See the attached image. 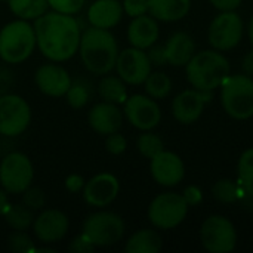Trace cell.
<instances>
[{
  "instance_id": "cell-39",
  "label": "cell",
  "mask_w": 253,
  "mask_h": 253,
  "mask_svg": "<svg viewBox=\"0 0 253 253\" xmlns=\"http://www.w3.org/2000/svg\"><path fill=\"white\" fill-rule=\"evenodd\" d=\"M148 59L151 62V65H156V67H162V65H166L168 64V58H166V49L165 46H159V44H153L151 47H148Z\"/></svg>"
},
{
  "instance_id": "cell-22",
  "label": "cell",
  "mask_w": 253,
  "mask_h": 253,
  "mask_svg": "<svg viewBox=\"0 0 253 253\" xmlns=\"http://www.w3.org/2000/svg\"><path fill=\"white\" fill-rule=\"evenodd\" d=\"M165 49L168 64L173 67H185L196 53V43L188 33L178 31L169 37Z\"/></svg>"
},
{
  "instance_id": "cell-7",
  "label": "cell",
  "mask_w": 253,
  "mask_h": 253,
  "mask_svg": "<svg viewBox=\"0 0 253 253\" xmlns=\"http://www.w3.org/2000/svg\"><path fill=\"white\" fill-rule=\"evenodd\" d=\"M82 233L87 236L95 248H107L122 240L125 234V222L117 213L98 212L84 219Z\"/></svg>"
},
{
  "instance_id": "cell-28",
  "label": "cell",
  "mask_w": 253,
  "mask_h": 253,
  "mask_svg": "<svg viewBox=\"0 0 253 253\" xmlns=\"http://www.w3.org/2000/svg\"><path fill=\"white\" fill-rule=\"evenodd\" d=\"M93 89H92V83L86 79H76L71 80V86L68 87L65 98H67V104L71 108H83L92 98Z\"/></svg>"
},
{
  "instance_id": "cell-33",
  "label": "cell",
  "mask_w": 253,
  "mask_h": 253,
  "mask_svg": "<svg viewBox=\"0 0 253 253\" xmlns=\"http://www.w3.org/2000/svg\"><path fill=\"white\" fill-rule=\"evenodd\" d=\"M7 248L9 251L15 253H33L34 252V243L33 240L25 234V231H13L7 239Z\"/></svg>"
},
{
  "instance_id": "cell-8",
  "label": "cell",
  "mask_w": 253,
  "mask_h": 253,
  "mask_svg": "<svg viewBox=\"0 0 253 253\" xmlns=\"http://www.w3.org/2000/svg\"><path fill=\"white\" fill-rule=\"evenodd\" d=\"M34 179L31 160L22 153H9L0 162V184L9 194H22Z\"/></svg>"
},
{
  "instance_id": "cell-44",
  "label": "cell",
  "mask_w": 253,
  "mask_h": 253,
  "mask_svg": "<svg viewBox=\"0 0 253 253\" xmlns=\"http://www.w3.org/2000/svg\"><path fill=\"white\" fill-rule=\"evenodd\" d=\"M242 70H243V74L253 79V49L249 53H246L245 58L242 59Z\"/></svg>"
},
{
  "instance_id": "cell-17",
  "label": "cell",
  "mask_w": 253,
  "mask_h": 253,
  "mask_svg": "<svg viewBox=\"0 0 253 253\" xmlns=\"http://www.w3.org/2000/svg\"><path fill=\"white\" fill-rule=\"evenodd\" d=\"M120 191L119 179L111 173H98L83 187V197L93 208H105L111 205Z\"/></svg>"
},
{
  "instance_id": "cell-12",
  "label": "cell",
  "mask_w": 253,
  "mask_h": 253,
  "mask_svg": "<svg viewBox=\"0 0 253 253\" xmlns=\"http://www.w3.org/2000/svg\"><path fill=\"white\" fill-rule=\"evenodd\" d=\"M151 62L145 50L127 47L119 52L116 61L117 76L127 84H142L151 73Z\"/></svg>"
},
{
  "instance_id": "cell-16",
  "label": "cell",
  "mask_w": 253,
  "mask_h": 253,
  "mask_svg": "<svg viewBox=\"0 0 253 253\" xmlns=\"http://www.w3.org/2000/svg\"><path fill=\"white\" fill-rule=\"evenodd\" d=\"M33 231L36 237L46 245L62 240L70 228L67 215L58 209H47L33 221Z\"/></svg>"
},
{
  "instance_id": "cell-36",
  "label": "cell",
  "mask_w": 253,
  "mask_h": 253,
  "mask_svg": "<svg viewBox=\"0 0 253 253\" xmlns=\"http://www.w3.org/2000/svg\"><path fill=\"white\" fill-rule=\"evenodd\" d=\"M127 147V141L126 138L119 133V132H114V133H110L107 135V139H105V148L110 154H114V156H119L122 153H125Z\"/></svg>"
},
{
  "instance_id": "cell-46",
  "label": "cell",
  "mask_w": 253,
  "mask_h": 253,
  "mask_svg": "<svg viewBox=\"0 0 253 253\" xmlns=\"http://www.w3.org/2000/svg\"><path fill=\"white\" fill-rule=\"evenodd\" d=\"M248 34H249V42H251V46L253 49V16L249 21V25H248Z\"/></svg>"
},
{
  "instance_id": "cell-40",
  "label": "cell",
  "mask_w": 253,
  "mask_h": 253,
  "mask_svg": "<svg viewBox=\"0 0 253 253\" xmlns=\"http://www.w3.org/2000/svg\"><path fill=\"white\" fill-rule=\"evenodd\" d=\"M184 199H185V202L188 203V206H197V205H200L202 203V200H203V193H202V190L199 188V187H196V185H188L185 190H184Z\"/></svg>"
},
{
  "instance_id": "cell-30",
  "label": "cell",
  "mask_w": 253,
  "mask_h": 253,
  "mask_svg": "<svg viewBox=\"0 0 253 253\" xmlns=\"http://www.w3.org/2000/svg\"><path fill=\"white\" fill-rule=\"evenodd\" d=\"M239 184L243 191L249 196H253V148L243 151L237 163Z\"/></svg>"
},
{
  "instance_id": "cell-37",
  "label": "cell",
  "mask_w": 253,
  "mask_h": 253,
  "mask_svg": "<svg viewBox=\"0 0 253 253\" xmlns=\"http://www.w3.org/2000/svg\"><path fill=\"white\" fill-rule=\"evenodd\" d=\"M122 4L123 12L130 18H136L148 12V0H125Z\"/></svg>"
},
{
  "instance_id": "cell-34",
  "label": "cell",
  "mask_w": 253,
  "mask_h": 253,
  "mask_svg": "<svg viewBox=\"0 0 253 253\" xmlns=\"http://www.w3.org/2000/svg\"><path fill=\"white\" fill-rule=\"evenodd\" d=\"M22 205L27 206L31 211H39L46 205V194L42 188L37 187H28L22 193Z\"/></svg>"
},
{
  "instance_id": "cell-31",
  "label": "cell",
  "mask_w": 253,
  "mask_h": 253,
  "mask_svg": "<svg viewBox=\"0 0 253 253\" xmlns=\"http://www.w3.org/2000/svg\"><path fill=\"white\" fill-rule=\"evenodd\" d=\"M136 145H138V151L147 159H153L154 156H157L165 150V144L162 138L150 130H144V133L138 138Z\"/></svg>"
},
{
  "instance_id": "cell-4",
  "label": "cell",
  "mask_w": 253,
  "mask_h": 253,
  "mask_svg": "<svg viewBox=\"0 0 253 253\" xmlns=\"http://www.w3.org/2000/svg\"><path fill=\"white\" fill-rule=\"evenodd\" d=\"M37 46L34 27L25 19H16L0 30V58L7 64H21Z\"/></svg>"
},
{
  "instance_id": "cell-3",
  "label": "cell",
  "mask_w": 253,
  "mask_h": 253,
  "mask_svg": "<svg viewBox=\"0 0 253 253\" xmlns=\"http://www.w3.org/2000/svg\"><path fill=\"white\" fill-rule=\"evenodd\" d=\"M230 62L219 50H202L194 53L185 65L187 79L194 89L213 92L230 76Z\"/></svg>"
},
{
  "instance_id": "cell-48",
  "label": "cell",
  "mask_w": 253,
  "mask_h": 253,
  "mask_svg": "<svg viewBox=\"0 0 253 253\" xmlns=\"http://www.w3.org/2000/svg\"><path fill=\"white\" fill-rule=\"evenodd\" d=\"M0 1H4V0H0Z\"/></svg>"
},
{
  "instance_id": "cell-35",
  "label": "cell",
  "mask_w": 253,
  "mask_h": 253,
  "mask_svg": "<svg viewBox=\"0 0 253 253\" xmlns=\"http://www.w3.org/2000/svg\"><path fill=\"white\" fill-rule=\"evenodd\" d=\"M84 1L86 0H47L49 7L65 15H74L80 12L84 6Z\"/></svg>"
},
{
  "instance_id": "cell-1",
  "label": "cell",
  "mask_w": 253,
  "mask_h": 253,
  "mask_svg": "<svg viewBox=\"0 0 253 253\" xmlns=\"http://www.w3.org/2000/svg\"><path fill=\"white\" fill-rule=\"evenodd\" d=\"M37 47L52 62H64L79 52L82 27L73 15L46 12L34 19Z\"/></svg>"
},
{
  "instance_id": "cell-38",
  "label": "cell",
  "mask_w": 253,
  "mask_h": 253,
  "mask_svg": "<svg viewBox=\"0 0 253 253\" xmlns=\"http://www.w3.org/2000/svg\"><path fill=\"white\" fill-rule=\"evenodd\" d=\"M68 251L74 253H90L95 251V245L87 239V236L82 233L71 240V243L68 245Z\"/></svg>"
},
{
  "instance_id": "cell-5",
  "label": "cell",
  "mask_w": 253,
  "mask_h": 253,
  "mask_svg": "<svg viewBox=\"0 0 253 253\" xmlns=\"http://www.w3.org/2000/svg\"><path fill=\"white\" fill-rule=\"evenodd\" d=\"M221 101L225 113L236 120L253 116V79L246 74L228 76L221 84Z\"/></svg>"
},
{
  "instance_id": "cell-41",
  "label": "cell",
  "mask_w": 253,
  "mask_h": 253,
  "mask_svg": "<svg viewBox=\"0 0 253 253\" xmlns=\"http://www.w3.org/2000/svg\"><path fill=\"white\" fill-rule=\"evenodd\" d=\"M84 184H86V181L83 179V176H80L77 173H71L65 179V188L70 193H80L83 190Z\"/></svg>"
},
{
  "instance_id": "cell-13",
  "label": "cell",
  "mask_w": 253,
  "mask_h": 253,
  "mask_svg": "<svg viewBox=\"0 0 253 253\" xmlns=\"http://www.w3.org/2000/svg\"><path fill=\"white\" fill-rule=\"evenodd\" d=\"M123 114L127 122L139 130H151L162 120V110L151 96L132 95L125 101Z\"/></svg>"
},
{
  "instance_id": "cell-15",
  "label": "cell",
  "mask_w": 253,
  "mask_h": 253,
  "mask_svg": "<svg viewBox=\"0 0 253 253\" xmlns=\"http://www.w3.org/2000/svg\"><path fill=\"white\" fill-rule=\"evenodd\" d=\"M212 98V92L209 90H199V89H188L181 92L175 96L172 102V113L173 117L182 125L194 123L203 113L206 102Z\"/></svg>"
},
{
  "instance_id": "cell-43",
  "label": "cell",
  "mask_w": 253,
  "mask_h": 253,
  "mask_svg": "<svg viewBox=\"0 0 253 253\" xmlns=\"http://www.w3.org/2000/svg\"><path fill=\"white\" fill-rule=\"evenodd\" d=\"M12 82H13L12 73L7 71V70H4V68H1L0 70V96L7 92V89L10 87Z\"/></svg>"
},
{
  "instance_id": "cell-32",
  "label": "cell",
  "mask_w": 253,
  "mask_h": 253,
  "mask_svg": "<svg viewBox=\"0 0 253 253\" xmlns=\"http://www.w3.org/2000/svg\"><path fill=\"white\" fill-rule=\"evenodd\" d=\"M212 194L221 203H234L240 197V190L231 179H219L212 187Z\"/></svg>"
},
{
  "instance_id": "cell-26",
  "label": "cell",
  "mask_w": 253,
  "mask_h": 253,
  "mask_svg": "<svg viewBox=\"0 0 253 253\" xmlns=\"http://www.w3.org/2000/svg\"><path fill=\"white\" fill-rule=\"evenodd\" d=\"M7 3L12 13L25 21L37 19L49 9L47 0H7Z\"/></svg>"
},
{
  "instance_id": "cell-20",
  "label": "cell",
  "mask_w": 253,
  "mask_h": 253,
  "mask_svg": "<svg viewBox=\"0 0 253 253\" xmlns=\"http://www.w3.org/2000/svg\"><path fill=\"white\" fill-rule=\"evenodd\" d=\"M159 24L157 19L153 18L151 15L148 16L141 15L136 18H132L129 27H127V40L133 47L138 49H148L151 47L157 40H159Z\"/></svg>"
},
{
  "instance_id": "cell-11",
  "label": "cell",
  "mask_w": 253,
  "mask_h": 253,
  "mask_svg": "<svg viewBox=\"0 0 253 253\" xmlns=\"http://www.w3.org/2000/svg\"><path fill=\"white\" fill-rule=\"evenodd\" d=\"M31 122V108L28 102L13 93L0 96V135L18 136L24 133Z\"/></svg>"
},
{
  "instance_id": "cell-14",
  "label": "cell",
  "mask_w": 253,
  "mask_h": 253,
  "mask_svg": "<svg viewBox=\"0 0 253 253\" xmlns=\"http://www.w3.org/2000/svg\"><path fill=\"white\" fill-rule=\"evenodd\" d=\"M150 172L153 179L163 187H175L185 176L182 159L172 151H162L150 159Z\"/></svg>"
},
{
  "instance_id": "cell-23",
  "label": "cell",
  "mask_w": 253,
  "mask_h": 253,
  "mask_svg": "<svg viewBox=\"0 0 253 253\" xmlns=\"http://www.w3.org/2000/svg\"><path fill=\"white\" fill-rule=\"evenodd\" d=\"M191 0H148V13L157 21L175 22L187 16Z\"/></svg>"
},
{
  "instance_id": "cell-6",
  "label": "cell",
  "mask_w": 253,
  "mask_h": 253,
  "mask_svg": "<svg viewBox=\"0 0 253 253\" xmlns=\"http://www.w3.org/2000/svg\"><path fill=\"white\" fill-rule=\"evenodd\" d=\"M188 208L182 194L163 193L150 203L148 219L159 230H172L184 222Z\"/></svg>"
},
{
  "instance_id": "cell-18",
  "label": "cell",
  "mask_w": 253,
  "mask_h": 253,
  "mask_svg": "<svg viewBox=\"0 0 253 253\" xmlns=\"http://www.w3.org/2000/svg\"><path fill=\"white\" fill-rule=\"evenodd\" d=\"M34 80L42 93L53 98L65 96L68 87L71 86V76L58 64L40 65L34 74Z\"/></svg>"
},
{
  "instance_id": "cell-19",
  "label": "cell",
  "mask_w": 253,
  "mask_h": 253,
  "mask_svg": "<svg viewBox=\"0 0 253 253\" xmlns=\"http://www.w3.org/2000/svg\"><path fill=\"white\" fill-rule=\"evenodd\" d=\"M87 122L92 130H95L98 135L107 136L120 130L123 125V111L119 108L117 104L102 101L90 108L87 114Z\"/></svg>"
},
{
  "instance_id": "cell-45",
  "label": "cell",
  "mask_w": 253,
  "mask_h": 253,
  "mask_svg": "<svg viewBox=\"0 0 253 253\" xmlns=\"http://www.w3.org/2000/svg\"><path fill=\"white\" fill-rule=\"evenodd\" d=\"M9 206V199H7V194L6 191L0 190V216L3 215V212L6 211V208Z\"/></svg>"
},
{
  "instance_id": "cell-27",
  "label": "cell",
  "mask_w": 253,
  "mask_h": 253,
  "mask_svg": "<svg viewBox=\"0 0 253 253\" xmlns=\"http://www.w3.org/2000/svg\"><path fill=\"white\" fill-rule=\"evenodd\" d=\"M6 221V224L16 231H25L27 228H30L33 225L34 221V215L33 211L28 209L24 205H10L6 208V211L1 215Z\"/></svg>"
},
{
  "instance_id": "cell-29",
  "label": "cell",
  "mask_w": 253,
  "mask_h": 253,
  "mask_svg": "<svg viewBox=\"0 0 253 253\" xmlns=\"http://www.w3.org/2000/svg\"><path fill=\"white\" fill-rule=\"evenodd\" d=\"M144 84H145V92L148 93V96H151L154 99H163L172 90L170 77L166 73H162V71L150 73V76L147 77Z\"/></svg>"
},
{
  "instance_id": "cell-10",
  "label": "cell",
  "mask_w": 253,
  "mask_h": 253,
  "mask_svg": "<svg viewBox=\"0 0 253 253\" xmlns=\"http://www.w3.org/2000/svg\"><path fill=\"white\" fill-rule=\"evenodd\" d=\"M203 248L211 253H230L236 249L237 231L225 216H209L200 228Z\"/></svg>"
},
{
  "instance_id": "cell-24",
  "label": "cell",
  "mask_w": 253,
  "mask_h": 253,
  "mask_svg": "<svg viewBox=\"0 0 253 253\" xmlns=\"http://www.w3.org/2000/svg\"><path fill=\"white\" fill-rule=\"evenodd\" d=\"M163 246L160 234L154 230H139L129 237L125 246L126 253H157Z\"/></svg>"
},
{
  "instance_id": "cell-2",
  "label": "cell",
  "mask_w": 253,
  "mask_h": 253,
  "mask_svg": "<svg viewBox=\"0 0 253 253\" xmlns=\"http://www.w3.org/2000/svg\"><path fill=\"white\" fill-rule=\"evenodd\" d=\"M79 53L82 62L92 74L104 76L116 67L119 44L108 30L90 25L82 30Z\"/></svg>"
},
{
  "instance_id": "cell-47",
  "label": "cell",
  "mask_w": 253,
  "mask_h": 253,
  "mask_svg": "<svg viewBox=\"0 0 253 253\" xmlns=\"http://www.w3.org/2000/svg\"><path fill=\"white\" fill-rule=\"evenodd\" d=\"M55 253V249H50V248H34V252L33 253Z\"/></svg>"
},
{
  "instance_id": "cell-21",
  "label": "cell",
  "mask_w": 253,
  "mask_h": 253,
  "mask_svg": "<svg viewBox=\"0 0 253 253\" xmlns=\"http://www.w3.org/2000/svg\"><path fill=\"white\" fill-rule=\"evenodd\" d=\"M123 16V4L119 0H96L87 9V21L98 28L110 30Z\"/></svg>"
},
{
  "instance_id": "cell-25",
  "label": "cell",
  "mask_w": 253,
  "mask_h": 253,
  "mask_svg": "<svg viewBox=\"0 0 253 253\" xmlns=\"http://www.w3.org/2000/svg\"><path fill=\"white\" fill-rule=\"evenodd\" d=\"M98 93L105 102L125 104L127 99V90L125 82L119 76H105L98 83Z\"/></svg>"
},
{
  "instance_id": "cell-42",
  "label": "cell",
  "mask_w": 253,
  "mask_h": 253,
  "mask_svg": "<svg viewBox=\"0 0 253 253\" xmlns=\"http://www.w3.org/2000/svg\"><path fill=\"white\" fill-rule=\"evenodd\" d=\"M213 7L219 9L221 12H227V10H236L240 4L242 0H209Z\"/></svg>"
},
{
  "instance_id": "cell-9",
  "label": "cell",
  "mask_w": 253,
  "mask_h": 253,
  "mask_svg": "<svg viewBox=\"0 0 253 253\" xmlns=\"http://www.w3.org/2000/svg\"><path fill=\"white\" fill-rule=\"evenodd\" d=\"M243 28L242 16L236 10H227L212 19L208 28V40L215 50H231L240 43Z\"/></svg>"
}]
</instances>
